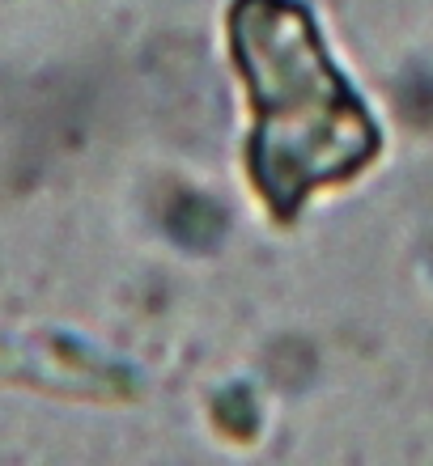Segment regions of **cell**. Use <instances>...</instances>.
<instances>
[{
    "mask_svg": "<svg viewBox=\"0 0 433 466\" xmlns=\"http://www.w3.org/2000/svg\"><path fill=\"white\" fill-rule=\"evenodd\" d=\"M230 47L251 86V174L281 217L323 183L357 174L378 148L370 111L332 68L297 0H234Z\"/></svg>",
    "mask_w": 433,
    "mask_h": 466,
    "instance_id": "1",
    "label": "cell"
},
{
    "mask_svg": "<svg viewBox=\"0 0 433 466\" xmlns=\"http://www.w3.org/2000/svg\"><path fill=\"white\" fill-rule=\"evenodd\" d=\"M222 229H225L222 212L212 208V204H204V199H183L170 212V233L187 246H212L222 238Z\"/></svg>",
    "mask_w": 433,
    "mask_h": 466,
    "instance_id": "2",
    "label": "cell"
}]
</instances>
